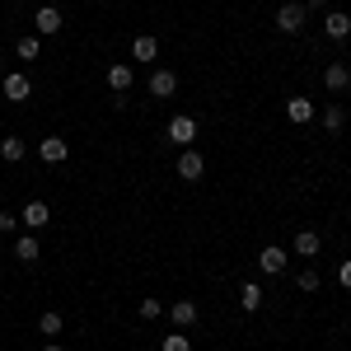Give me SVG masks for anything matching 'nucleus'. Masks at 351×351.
<instances>
[{"label": "nucleus", "mask_w": 351, "mask_h": 351, "mask_svg": "<svg viewBox=\"0 0 351 351\" xmlns=\"http://www.w3.org/2000/svg\"><path fill=\"white\" fill-rule=\"evenodd\" d=\"M160 314H164V304H160L155 295H150V300H141V319H150V324H155Z\"/></svg>", "instance_id": "nucleus-24"}, {"label": "nucleus", "mask_w": 351, "mask_h": 351, "mask_svg": "<svg viewBox=\"0 0 351 351\" xmlns=\"http://www.w3.org/2000/svg\"><path fill=\"white\" fill-rule=\"evenodd\" d=\"M0 94H5L10 104H24L28 94H33V84H28V75H24V71H10V75L0 80Z\"/></svg>", "instance_id": "nucleus-2"}, {"label": "nucleus", "mask_w": 351, "mask_h": 351, "mask_svg": "<svg viewBox=\"0 0 351 351\" xmlns=\"http://www.w3.org/2000/svg\"><path fill=\"white\" fill-rule=\"evenodd\" d=\"M0 160L19 164V160H24V141H19V136H5V141H0Z\"/></svg>", "instance_id": "nucleus-18"}, {"label": "nucleus", "mask_w": 351, "mask_h": 351, "mask_svg": "<svg viewBox=\"0 0 351 351\" xmlns=\"http://www.w3.org/2000/svg\"><path fill=\"white\" fill-rule=\"evenodd\" d=\"M169 141L188 150L192 141H197V117H188V112H178V117H169Z\"/></svg>", "instance_id": "nucleus-1"}, {"label": "nucleus", "mask_w": 351, "mask_h": 351, "mask_svg": "<svg viewBox=\"0 0 351 351\" xmlns=\"http://www.w3.org/2000/svg\"><path fill=\"white\" fill-rule=\"evenodd\" d=\"M286 117H291L295 127H304V122H314V117H319V108H314L304 94H295V99H286Z\"/></svg>", "instance_id": "nucleus-4"}, {"label": "nucleus", "mask_w": 351, "mask_h": 351, "mask_svg": "<svg viewBox=\"0 0 351 351\" xmlns=\"http://www.w3.org/2000/svg\"><path fill=\"white\" fill-rule=\"evenodd\" d=\"M202 173H206V160H202V155H197V150L188 145V150L178 155V178H188V183H197Z\"/></svg>", "instance_id": "nucleus-5"}, {"label": "nucleus", "mask_w": 351, "mask_h": 351, "mask_svg": "<svg viewBox=\"0 0 351 351\" xmlns=\"http://www.w3.org/2000/svg\"><path fill=\"white\" fill-rule=\"evenodd\" d=\"M324 84L332 89V94H347V89H351V71L342 66V61H332V66L324 71Z\"/></svg>", "instance_id": "nucleus-9"}, {"label": "nucleus", "mask_w": 351, "mask_h": 351, "mask_svg": "<svg viewBox=\"0 0 351 351\" xmlns=\"http://www.w3.org/2000/svg\"><path fill=\"white\" fill-rule=\"evenodd\" d=\"M173 89H178V75L173 71H150V94L155 99H169Z\"/></svg>", "instance_id": "nucleus-11"}, {"label": "nucleus", "mask_w": 351, "mask_h": 351, "mask_svg": "<svg viewBox=\"0 0 351 351\" xmlns=\"http://www.w3.org/2000/svg\"><path fill=\"white\" fill-rule=\"evenodd\" d=\"M132 84H136V71H132V66H108V89H112V94H127Z\"/></svg>", "instance_id": "nucleus-12"}, {"label": "nucleus", "mask_w": 351, "mask_h": 351, "mask_svg": "<svg viewBox=\"0 0 351 351\" xmlns=\"http://www.w3.org/2000/svg\"><path fill=\"white\" fill-rule=\"evenodd\" d=\"M19 230V216L14 211H0V234H14Z\"/></svg>", "instance_id": "nucleus-25"}, {"label": "nucleus", "mask_w": 351, "mask_h": 351, "mask_svg": "<svg viewBox=\"0 0 351 351\" xmlns=\"http://www.w3.org/2000/svg\"><path fill=\"white\" fill-rule=\"evenodd\" d=\"M169 319H173L178 328H192L197 324V304H192V300H178V304L169 309Z\"/></svg>", "instance_id": "nucleus-16"}, {"label": "nucleus", "mask_w": 351, "mask_h": 351, "mask_svg": "<svg viewBox=\"0 0 351 351\" xmlns=\"http://www.w3.org/2000/svg\"><path fill=\"white\" fill-rule=\"evenodd\" d=\"M304 19H309V10H304V5H295V0L276 10V28H281V33H300V28H304Z\"/></svg>", "instance_id": "nucleus-3"}, {"label": "nucleus", "mask_w": 351, "mask_h": 351, "mask_svg": "<svg viewBox=\"0 0 351 351\" xmlns=\"http://www.w3.org/2000/svg\"><path fill=\"white\" fill-rule=\"evenodd\" d=\"M14 52H19V61H38V33L19 38V43H14Z\"/></svg>", "instance_id": "nucleus-21"}, {"label": "nucleus", "mask_w": 351, "mask_h": 351, "mask_svg": "<svg viewBox=\"0 0 351 351\" xmlns=\"http://www.w3.org/2000/svg\"><path fill=\"white\" fill-rule=\"evenodd\" d=\"M337 281H342V286H347V291H351V258H347V263H342V267H337Z\"/></svg>", "instance_id": "nucleus-27"}, {"label": "nucleus", "mask_w": 351, "mask_h": 351, "mask_svg": "<svg viewBox=\"0 0 351 351\" xmlns=\"http://www.w3.org/2000/svg\"><path fill=\"white\" fill-rule=\"evenodd\" d=\"M300 291H319V271H300Z\"/></svg>", "instance_id": "nucleus-26"}, {"label": "nucleus", "mask_w": 351, "mask_h": 351, "mask_svg": "<svg viewBox=\"0 0 351 351\" xmlns=\"http://www.w3.org/2000/svg\"><path fill=\"white\" fill-rule=\"evenodd\" d=\"M160 351H192V342H188V332H169L160 342Z\"/></svg>", "instance_id": "nucleus-23"}, {"label": "nucleus", "mask_w": 351, "mask_h": 351, "mask_svg": "<svg viewBox=\"0 0 351 351\" xmlns=\"http://www.w3.org/2000/svg\"><path fill=\"white\" fill-rule=\"evenodd\" d=\"M43 351H66V347H43Z\"/></svg>", "instance_id": "nucleus-29"}, {"label": "nucleus", "mask_w": 351, "mask_h": 351, "mask_svg": "<svg viewBox=\"0 0 351 351\" xmlns=\"http://www.w3.org/2000/svg\"><path fill=\"white\" fill-rule=\"evenodd\" d=\"M324 33L332 38V43L351 38V14H342V10H328V14H324Z\"/></svg>", "instance_id": "nucleus-6"}, {"label": "nucleus", "mask_w": 351, "mask_h": 351, "mask_svg": "<svg viewBox=\"0 0 351 351\" xmlns=\"http://www.w3.org/2000/svg\"><path fill=\"white\" fill-rule=\"evenodd\" d=\"M132 56L145 66V61H155L160 56V38H150V33H141V38H132Z\"/></svg>", "instance_id": "nucleus-10"}, {"label": "nucleus", "mask_w": 351, "mask_h": 351, "mask_svg": "<svg viewBox=\"0 0 351 351\" xmlns=\"http://www.w3.org/2000/svg\"><path fill=\"white\" fill-rule=\"evenodd\" d=\"M319 122H324L328 132H342V122H347V117H342V108H337V104H328V108L319 112Z\"/></svg>", "instance_id": "nucleus-20"}, {"label": "nucleus", "mask_w": 351, "mask_h": 351, "mask_svg": "<svg viewBox=\"0 0 351 351\" xmlns=\"http://www.w3.org/2000/svg\"><path fill=\"white\" fill-rule=\"evenodd\" d=\"M258 263H263L267 276H281V271H286V248H263V253H258Z\"/></svg>", "instance_id": "nucleus-13"}, {"label": "nucleus", "mask_w": 351, "mask_h": 351, "mask_svg": "<svg viewBox=\"0 0 351 351\" xmlns=\"http://www.w3.org/2000/svg\"><path fill=\"white\" fill-rule=\"evenodd\" d=\"M14 258H19V263H38V239H33V234H19V239H14Z\"/></svg>", "instance_id": "nucleus-19"}, {"label": "nucleus", "mask_w": 351, "mask_h": 351, "mask_svg": "<svg viewBox=\"0 0 351 351\" xmlns=\"http://www.w3.org/2000/svg\"><path fill=\"white\" fill-rule=\"evenodd\" d=\"M38 332H43V337H56V332H61V314H56V309H47V314L38 319Z\"/></svg>", "instance_id": "nucleus-22"}, {"label": "nucleus", "mask_w": 351, "mask_h": 351, "mask_svg": "<svg viewBox=\"0 0 351 351\" xmlns=\"http://www.w3.org/2000/svg\"><path fill=\"white\" fill-rule=\"evenodd\" d=\"M304 10H328V0H304Z\"/></svg>", "instance_id": "nucleus-28"}, {"label": "nucleus", "mask_w": 351, "mask_h": 351, "mask_svg": "<svg viewBox=\"0 0 351 351\" xmlns=\"http://www.w3.org/2000/svg\"><path fill=\"white\" fill-rule=\"evenodd\" d=\"M19 220H24L28 230H43V225L52 220V211H47V202H38V197H33V202H28L24 211H19Z\"/></svg>", "instance_id": "nucleus-7"}, {"label": "nucleus", "mask_w": 351, "mask_h": 351, "mask_svg": "<svg viewBox=\"0 0 351 351\" xmlns=\"http://www.w3.org/2000/svg\"><path fill=\"white\" fill-rule=\"evenodd\" d=\"M319 243H324V239H319L314 230H300V234H295V253H300V258H319Z\"/></svg>", "instance_id": "nucleus-17"}, {"label": "nucleus", "mask_w": 351, "mask_h": 351, "mask_svg": "<svg viewBox=\"0 0 351 351\" xmlns=\"http://www.w3.org/2000/svg\"><path fill=\"white\" fill-rule=\"evenodd\" d=\"M38 155H43L47 164H61L66 160V141H61V136H47V141L38 145Z\"/></svg>", "instance_id": "nucleus-14"}, {"label": "nucleus", "mask_w": 351, "mask_h": 351, "mask_svg": "<svg viewBox=\"0 0 351 351\" xmlns=\"http://www.w3.org/2000/svg\"><path fill=\"white\" fill-rule=\"evenodd\" d=\"M239 304L248 309V314L263 309V286H258V281H243V286H239Z\"/></svg>", "instance_id": "nucleus-15"}, {"label": "nucleus", "mask_w": 351, "mask_h": 351, "mask_svg": "<svg viewBox=\"0 0 351 351\" xmlns=\"http://www.w3.org/2000/svg\"><path fill=\"white\" fill-rule=\"evenodd\" d=\"M33 28H38V38L61 33V10H56V5H43V10H38V19H33Z\"/></svg>", "instance_id": "nucleus-8"}]
</instances>
